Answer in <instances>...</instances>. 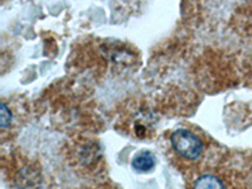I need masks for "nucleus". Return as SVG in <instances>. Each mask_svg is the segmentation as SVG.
<instances>
[{
	"label": "nucleus",
	"mask_w": 252,
	"mask_h": 189,
	"mask_svg": "<svg viewBox=\"0 0 252 189\" xmlns=\"http://www.w3.org/2000/svg\"><path fill=\"white\" fill-rule=\"evenodd\" d=\"M170 144L174 153L187 160H198L203 155L202 139L188 129H178L170 135Z\"/></svg>",
	"instance_id": "nucleus-1"
},
{
	"label": "nucleus",
	"mask_w": 252,
	"mask_h": 189,
	"mask_svg": "<svg viewBox=\"0 0 252 189\" xmlns=\"http://www.w3.org/2000/svg\"><path fill=\"white\" fill-rule=\"evenodd\" d=\"M192 189H232L227 175L220 172H204L192 181Z\"/></svg>",
	"instance_id": "nucleus-2"
},
{
	"label": "nucleus",
	"mask_w": 252,
	"mask_h": 189,
	"mask_svg": "<svg viewBox=\"0 0 252 189\" xmlns=\"http://www.w3.org/2000/svg\"><path fill=\"white\" fill-rule=\"evenodd\" d=\"M42 182L39 170L34 165L26 164L15 175V184L18 189H38Z\"/></svg>",
	"instance_id": "nucleus-3"
},
{
	"label": "nucleus",
	"mask_w": 252,
	"mask_h": 189,
	"mask_svg": "<svg viewBox=\"0 0 252 189\" xmlns=\"http://www.w3.org/2000/svg\"><path fill=\"white\" fill-rule=\"evenodd\" d=\"M131 165L136 172L148 173L154 168L155 158L153 155V153L144 150V152L135 154V157L132 158L131 160Z\"/></svg>",
	"instance_id": "nucleus-4"
},
{
	"label": "nucleus",
	"mask_w": 252,
	"mask_h": 189,
	"mask_svg": "<svg viewBox=\"0 0 252 189\" xmlns=\"http://www.w3.org/2000/svg\"><path fill=\"white\" fill-rule=\"evenodd\" d=\"M1 126L6 127V126L10 125V121H12V114H10V110L6 107L5 103H1Z\"/></svg>",
	"instance_id": "nucleus-5"
},
{
	"label": "nucleus",
	"mask_w": 252,
	"mask_h": 189,
	"mask_svg": "<svg viewBox=\"0 0 252 189\" xmlns=\"http://www.w3.org/2000/svg\"><path fill=\"white\" fill-rule=\"evenodd\" d=\"M110 189H111V188H110Z\"/></svg>",
	"instance_id": "nucleus-6"
}]
</instances>
